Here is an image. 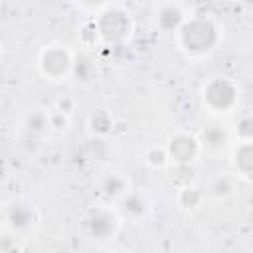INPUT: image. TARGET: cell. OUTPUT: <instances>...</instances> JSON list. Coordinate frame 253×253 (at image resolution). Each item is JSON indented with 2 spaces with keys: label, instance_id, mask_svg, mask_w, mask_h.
I'll return each mask as SVG.
<instances>
[{
  "label": "cell",
  "instance_id": "6da1fadb",
  "mask_svg": "<svg viewBox=\"0 0 253 253\" xmlns=\"http://www.w3.org/2000/svg\"><path fill=\"white\" fill-rule=\"evenodd\" d=\"M174 38L186 57L204 59L221 43V26L211 14H194L186 18Z\"/></svg>",
  "mask_w": 253,
  "mask_h": 253
},
{
  "label": "cell",
  "instance_id": "7a4b0ae2",
  "mask_svg": "<svg viewBox=\"0 0 253 253\" xmlns=\"http://www.w3.org/2000/svg\"><path fill=\"white\" fill-rule=\"evenodd\" d=\"M202 107L213 117H227L239 105V85L225 75L210 77L200 89Z\"/></svg>",
  "mask_w": 253,
  "mask_h": 253
},
{
  "label": "cell",
  "instance_id": "3957f363",
  "mask_svg": "<svg viewBox=\"0 0 253 253\" xmlns=\"http://www.w3.org/2000/svg\"><path fill=\"white\" fill-rule=\"evenodd\" d=\"M123 217L113 202H97L93 204L81 217V227L87 239L91 241H109L115 239L121 225Z\"/></svg>",
  "mask_w": 253,
  "mask_h": 253
},
{
  "label": "cell",
  "instance_id": "277c9868",
  "mask_svg": "<svg viewBox=\"0 0 253 253\" xmlns=\"http://www.w3.org/2000/svg\"><path fill=\"white\" fill-rule=\"evenodd\" d=\"M77 55L65 43H47L38 55V71L49 83H65L73 77Z\"/></svg>",
  "mask_w": 253,
  "mask_h": 253
},
{
  "label": "cell",
  "instance_id": "5b68a950",
  "mask_svg": "<svg viewBox=\"0 0 253 253\" xmlns=\"http://www.w3.org/2000/svg\"><path fill=\"white\" fill-rule=\"evenodd\" d=\"M93 26H95V38L111 45L125 43L132 34L130 14L113 4L95 16Z\"/></svg>",
  "mask_w": 253,
  "mask_h": 253
},
{
  "label": "cell",
  "instance_id": "8992f818",
  "mask_svg": "<svg viewBox=\"0 0 253 253\" xmlns=\"http://www.w3.org/2000/svg\"><path fill=\"white\" fill-rule=\"evenodd\" d=\"M2 221H4V229L8 233L24 239L26 235H30V233H34L38 229V225H40V211L30 202L14 200L12 204L4 206Z\"/></svg>",
  "mask_w": 253,
  "mask_h": 253
},
{
  "label": "cell",
  "instance_id": "52a82bcc",
  "mask_svg": "<svg viewBox=\"0 0 253 253\" xmlns=\"http://www.w3.org/2000/svg\"><path fill=\"white\" fill-rule=\"evenodd\" d=\"M166 150L170 164L176 166H192L206 152L200 134H194L190 130H176L174 134H170V138L166 140Z\"/></svg>",
  "mask_w": 253,
  "mask_h": 253
},
{
  "label": "cell",
  "instance_id": "ba28073f",
  "mask_svg": "<svg viewBox=\"0 0 253 253\" xmlns=\"http://www.w3.org/2000/svg\"><path fill=\"white\" fill-rule=\"evenodd\" d=\"M115 206H117L121 217L130 223L144 221L152 211V200L140 188H132L130 192H126L119 202H115Z\"/></svg>",
  "mask_w": 253,
  "mask_h": 253
},
{
  "label": "cell",
  "instance_id": "9c48e42d",
  "mask_svg": "<svg viewBox=\"0 0 253 253\" xmlns=\"http://www.w3.org/2000/svg\"><path fill=\"white\" fill-rule=\"evenodd\" d=\"M186 14L182 10V6L174 0H164L156 6L154 12V24L162 34H176L182 24L186 22Z\"/></svg>",
  "mask_w": 253,
  "mask_h": 253
},
{
  "label": "cell",
  "instance_id": "30bf717a",
  "mask_svg": "<svg viewBox=\"0 0 253 253\" xmlns=\"http://www.w3.org/2000/svg\"><path fill=\"white\" fill-rule=\"evenodd\" d=\"M24 132L30 138H43L45 134L51 132V128L55 126V117L53 111H45V109H34L26 115L24 123Z\"/></svg>",
  "mask_w": 253,
  "mask_h": 253
},
{
  "label": "cell",
  "instance_id": "8fae6325",
  "mask_svg": "<svg viewBox=\"0 0 253 253\" xmlns=\"http://www.w3.org/2000/svg\"><path fill=\"white\" fill-rule=\"evenodd\" d=\"M231 168L235 176L253 180V140L235 142L231 148Z\"/></svg>",
  "mask_w": 253,
  "mask_h": 253
},
{
  "label": "cell",
  "instance_id": "7c38bea8",
  "mask_svg": "<svg viewBox=\"0 0 253 253\" xmlns=\"http://www.w3.org/2000/svg\"><path fill=\"white\" fill-rule=\"evenodd\" d=\"M132 190V182L123 172H109L101 182V194L107 202H119L126 192Z\"/></svg>",
  "mask_w": 253,
  "mask_h": 253
},
{
  "label": "cell",
  "instance_id": "4fadbf2b",
  "mask_svg": "<svg viewBox=\"0 0 253 253\" xmlns=\"http://www.w3.org/2000/svg\"><path fill=\"white\" fill-rule=\"evenodd\" d=\"M87 128H89V132H91L93 136L105 138V136H109V134L113 132V128H115V119H113V115H111L109 111L97 109V111H93V113L89 115V119H87Z\"/></svg>",
  "mask_w": 253,
  "mask_h": 253
},
{
  "label": "cell",
  "instance_id": "5bb4252c",
  "mask_svg": "<svg viewBox=\"0 0 253 253\" xmlns=\"http://www.w3.org/2000/svg\"><path fill=\"white\" fill-rule=\"evenodd\" d=\"M229 136H231V132H227L221 125H210V126H206V128L202 130V134H200L206 152H208V150H211V152L223 150V148L227 146V142H229Z\"/></svg>",
  "mask_w": 253,
  "mask_h": 253
},
{
  "label": "cell",
  "instance_id": "9a60e30c",
  "mask_svg": "<svg viewBox=\"0 0 253 253\" xmlns=\"http://www.w3.org/2000/svg\"><path fill=\"white\" fill-rule=\"evenodd\" d=\"M206 198V192L194 184H186L176 194V204L182 211H196Z\"/></svg>",
  "mask_w": 253,
  "mask_h": 253
},
{
  "label": "cell",
  "instance_id": "2e32d148",
  "mask_svg": "<svg viewBox=\"0 0 253 253\" xmlns=\"http://www.w3.org/2000/svg\"><path fill=\"white\" fill-rule=\"evenodd\" d=\"M144 164L152 170H162L164 166L170 164V158H168V150H166V144H152L144 150Z\"/></svg>",
  "mask_w": 253,
  "mask_h": 253
},
{
  "label": "cell",
  "instance_id": "e0dca14e",
  "mask_svg": "<svg viewBox=\"0 0 253 253\" xmlns=\"http://www.w3.org/2000/svg\"><path fill=\"white\" fill-rule=\"evenodd\" d=\"M231 134H233L235 142L253 140V115H249V113L239 115V117H237V121L233 123Z\"/></svg>",
  "mask_w": 253,
  "mask_h": 253
},
{
  "label": "cell",
  "instance_id": "ac0fdd59",
  "mask_svg": "<svg viewBox=\"0 0 253 253\" xmlns=\"http://www.w3.org/2000/svg\"><path fill=\"white\" fill-rule=\"evenodd\" d=\"M208 192L215 198H225L233 192V180L227 176H219V178L211 180V184L208 186Z\"/></svg>",
  "mask_w": 253,
  "mask_h": 253
},
{
  "label": "cell",
  "instance_id": "d6986e66",
  "mask_svg": "<svg viewBox=\"0 0 253 253\" xmlns=\"http://www.w3.org/2000/svg\"><path fill=\"white\" fill-rule=\"evenodd\" d=\"M77 8H81L87 14L97 16L99 12H103L107 6H111V0H75Z\"/></svg>",
  "mask_w": 253,
  "mask_h": 253
}]
</instances>
